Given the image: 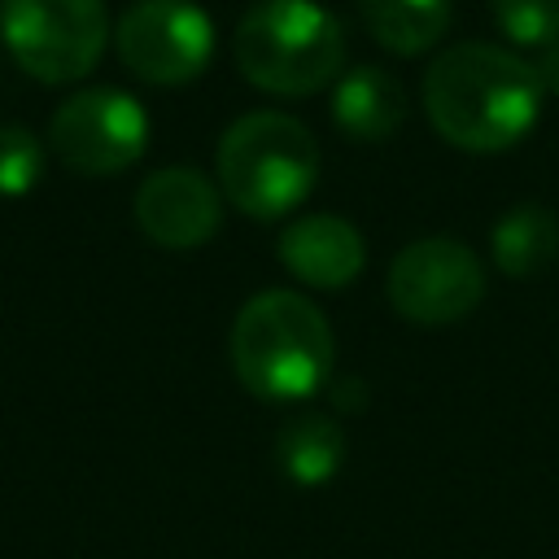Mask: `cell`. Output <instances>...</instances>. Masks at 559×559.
<instances>
[{
    "label": "cell",
    "mask_w": 559,
    "mask_h": 559,
    "mask_svg": "<svg viewBox=\"0 0 559 559\" xmlns=\"http://www.w3.org/2000/svg\"><path fill=\"white\" fill-rule=\"evenodd\" d=\"M537 70L485 39L445 48L424 74V109L437 135L467 153L520 144L542 114Z\"/></svg>",
    "instance_id": "6da1fadb"
},
{
    "label": "cell",
    "mask_w": 559,
    "mask_h": 559,
    "mask_svg": "<svg viewBox=\"0 0 559 559\" xmlns=\"http://www.w3.org/2000/svg\"><path fill=\"white\" fill-rule=\"evenodd\" d=\"M227 349L236 380L262 402L314 397L336 362V341L323 310L288 288H266L249 297L236 310Z\"/></svg>",
    "instance_id": "7a4b0ae2"
},
{
    "label": "cell",
    "mask_w": 559,
    "mask_h": 559,
    "mask_svg": "<svg viewBox=\"0 0 559 559\" xmlns=\"http://www.w3.org/2000/svg\"><path fill=\"white\" fill-rule=\"evenodd\" d=\"M240 74L271 96H310L341 79L345 31L314 0H258L231 39Z\"/></svg>",
    "instance_id": "3957f363"
},
{
    "label": "cell",
    "mask_w": 559,
    "mask_h": 559,
    "mask_svg": "<svg viewBox=\"0 0 559 559\" xmlns=\"http://www.w3.org/2000/svg\"><path fill=\"white\" fill-rule=\"evenodd\" d=\"M218 188L249 218L297 210L319 179V144L293 114L258 109L236 118L218 140Z\"/></svg>",
    "instance_id": "277c9868"
},
{
    "label": "cell",
    "mask_w": 559,
    "mask_h": 559,
    "mask_svg": "<svg viewBox=\"0 0 559 559\" xmlns=\"http://www.w3.org/2000/svg\"><path fill=\"white\" fill-rule=\"evenodd\" d=\"M0 35L39 83L83 79L109 39L105 0H0Z\"/></svg>",
    "instance_id": "5b68a950"
},
{
    "label": "cell",
    "mask_w": 559,
    "mask_h": 559,
    "mask_svg": "<svg viewBox=\"0 0 559 559\" xmlns=\"http://www.w3.org/2000/svg\"><path fill=\"white\" fill-rule=\"evenodd\" d=\"M485 297L480 258L454 236L411 240L389 266V301L406 323L445 328L467 319Z\"/></svg>",
    "instance_id": "8992f818"
},
{
    "label": "cell",
    "mask_w": 559,
    "mask_h": 559,
    "mask_svg": "<svg viewBox=\"0 0 559 559\" xmlns=\"http://www.w3.org/2000/svg\"><path fill=\"white\" fill-rule=\"evenodd\" d=\"M48 144L57 162L79 175H118L140 162L148 144V114L131 92L87 87L57 105L48 122Z\"/></svg>",
    "instance_id": "52a82bcc"
},
{
    "label": "cell",
    "mask_w": 559,
    "mask_h": 559,
    "mask_svg": "<svg viewBox=\"0 0 559 559\" xmlns=\"http://www.w3.org/2000/svg\"><path fill=\"white\" fill-rule=\"evenodd\" d=\"M114 44L131 74L175 87L205 70L214 52V22L192 0H135L118 17Z\"/></svg>",
    "instance_id": "ba28073f"
},
{
    "label": "cell",
    "mask_w": 559,
    "mask_h": 559,
    "mask_svg": "<svg viewBox=\"0 0 559 559\" xmlns=\"http://www.w3.org/2000/svg\"><path fill=\"white\" fill-rule=\"evenodd\" d=\"M135 223L162 249H197L218 231L223 197L197 166H166L135 188Z\"/></svg>",
    "instance_id": "9c48e42d"
},
{
    "label": "cell",
    "mask_w": 559,
    "mask_h": 559,
    "mask_svg": "<svg viewBox=\"0 0 559 559\" xmlns=\"http://www.w3.org/2000/svg\"><path fill=\"white\" fill-rule=\"evenodd\" d=\"M275 253L310 288H345L367 266L362 231L336 214H301L280 231Z\"/></svg>",
    "instance_id": "30bf717a"
},
{
    "label": "cell",
    "mask_w": 559,
    "mask_h": 559,
    "mask_svg": "<svg viewBox=\"0 0 559 559\" xmlns=\"http://www.w3.org/2000/svg\"><path fill=\"white\" fill-rule=\"evenodd\" d=\"M406 109H411L406 87L380 66H354L336 79L332 118L358 144H380L397 135V127L406 122Z\"/></svg>",
    "instance_id": "8fae6325"
},
{
    "label": "cell",
    "mask_w": 559,
    "mask_h": 559,
    "mask_svg": "<svg viewBox=\"0 0 559 559\" xmlns=\"http://www.w3.org/2000/svg\"><path fill=\"white\" fill-rule=\"evenodd\" d=\"M493 266L511 280H533L559 258V218L542 201H520L493 223Z\"/></svg>",
    "instance_id": "7c38bea8"
},
{
    "label": "cell",
    "mask_w": 559,
    "mask_h": 559,
    "mask_svg": "<svg viewBox=\"0 0 559 559\" xmlns=\"http://www.w3.org/2000/svg\"><path fill=\"white\" fill-rule=\"evenodd\" d=\"M275 463L293 485H328L345 463V432L332 415H297L275 437Z\"/></svg>",
    "instance_id": "4fadbf2b"
},
{
    "label": "cell",
    "mask_w": 559,
    "mask_h": 559,
    "mask_svg": "<svg viewBox=\"0 0 559 559\" xmlns=\"http://www.w3.org/2000/svg\"><path fill=\"white\" fill-rule=\"evenodd\" d=\"M367 31L397 57L428 52L450 26V0H358Z\"/></svg>",
    "instance_id": "5bb4252c"
},
{
    "label": "cell",
    "mask_w": 559,
    "mask_h": 559,
    "mask_svg": "<svg viewBox=\"0 0 559 559\" xmlns=\"http://www.w3.org/2000/svg\"><path fill=\"white\" fill-rule=\"evenodd\" d=\"M498 31L524 48L559 44V0H489Z\"/></svg>",
    "instance_id": "9a60e30c"
},
{
    "label": "cell",
    "mask_w": 559,
    "mask_h": 559,
    "mask_svg": "<svg viewBox=\"0 0 559 559\" xmlns=\"http://www.w3.org/2000/svg\"><path fill=\"white\" fill-rule=\"evenodd\" d=\"M44 170V148L26 127L0 122V197H22Z\"/></svg>",
    "instance_id": "2e32d148"
},
{
    "label": "cell",
    "mask_w": 559,
    "mask_h": 559,
    "mask_svg": "<svg viewBox=\"0 0 559 559\" xmlns=\"http://www.w3.org/2000/svg\"><path fill=\"white\" fill-rule=\"evenodd\" d=\"M332 402H336L341 411H362V406H367V389H362V380H358V376H345V380H336V389H332Z\"/></svg>",
    "instance_id": "e0dca14e"
},
{
    "label": "cell",
    "mask_w": 559,
    "mask_h": 559,
    "mask_svg": "<svg viewBox=\"0 0 559 559\" xmlns=\"http://www.w3.org/2000/svg\"><path fill=\"white\" fill-rule=\"evenodd\" d=\"M533 70H537V83H542V92H555V96H559V44L542 48V57L533 61Z\"/></svg>",
    "instance_id": "ac0fdd59"
}]
</instances>
